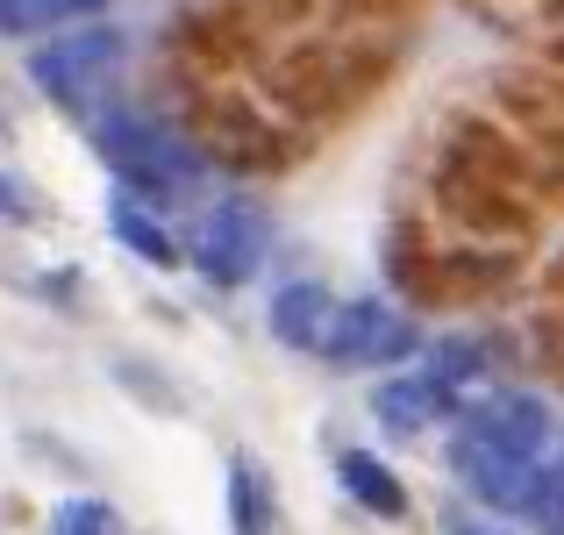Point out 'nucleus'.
I'll use <instances>...</instances> for the list:
<instances>
[{
    "instance_id": "1",
    "label": "nucleus",
    "mask_w": 564,
    "mask_h": 535,
    "mask_svg": "<svg viewBox=\"0 0 564 535\" xmlns=\"http://www.w3.org/2000/svg\"><path fill=\"white\" fill-rule=\"evenodd\" d=\"M100 157H108V172L122 178L129 193H151V200H180V193L200 186V157H193L172 129L137 122V114L100 122Z\"/></svg>"
},
{
    "instance_id": "2",
    "label": "nucleus",
    "mask_w": 564,
    "mask_h": 535,
    "mask_svg": "<svg viewBox=\"0 0 564 535\" xmlns=\"http://www.w3.org/2000/svg\"><path fill=\"white\" fill-rule=\"evenodd\" d=\"M115 57H122V36H115V29H72V36H51L29 57V79H36L57 108L86 114L100 100V86H108Z\"/></svg>"
},
{
    "instance_id": "3",
    "label": "nucleus",
    "mask_w": 564,
    "mask_h": 535,
    "mask_svg": "<svg viewBox=\"0 0 564 535\" xmlns=\"http://www.w3.org/2000/svg\"><path fill=\"white\" fill-rule=\"evenodd\" d=\"M408 350H422V329H414L408 307L350 301V307H336V321H329V336H322L315 357H329V364H344V371H365V364H393V357H408Z\"/></svg>"
},
{
    "instance_id": "4",
    "label": "nucleus",
    "mask_w": 564,
    "mask_h": 535,
    "mask_svg": "<svg viewBox=\"0 0 564 535\" xmlns=\"http://www.w3.org/2000/svg\"><path fill=\"white\" fill-rule=\"evenodd\" d=\"M264 243H272V229H264V207L221 200L215 215L200 221V236H193V264H200L207 286H243V279L264 264Z\"/></svg>"
},
{
    "instance_id": "5",
    "label": "nucleus",
    "mask_w": 564,
    "mask_h": 535,
    "mask_svg": "<svg viewBox=\"0 0 564 535\" xmlns=\"http://www.w3.org/2000/svg\"><path fill=\"white\" fill-rule=\"evenodd\" d=\"M543 436H551V414H543V400H529V393H494V400H471L465 407V443H479V450L536 465Z\"/></svg>"
},
{
    "instance_id": "6",
    "label": "nucleus",
    "mask_w": 564,
    "mask_h": 535,
    "mask_svg": "<svg viewBox=\"0 0 564 535\" xmlns=\"http://www.w3.org/2000/svg\"><path fill=\"white\" fill-rule=\"evenodd\" d=\"M457 471H465V485L486 500V507L500 514H522L529 485H536V465H522V457H500V450H479V443H457Z\"/></svg>"
},
{
    "instance_id": "7",
    "label": "nucleus",
    "mask_w": 564,
    "mask_h": 535,
    "mask_svg": "<svg viewBox=\"0 0 564 535\" xmlns=\"http://www.w3.org/2000/svg\"><path fill=\"white\" fill-rule=\"evenodd\" d=\"M451 414V385L443 379H386L379 393H372V422L379 428H393V436H414V428H429V422H443Z\"/></svg>"
},
{
    "instance_id": "8",
    "label": "nucleus",
    "mask_w": 564,
    "mask_h": 535,
    "mask_svg": "<svg viewBox=\"0 0 564 535\" xmlns=\"http://www.w3.org/2000/svg\"><path fill=\"white\" fill-rule=\"evenodd\" d=\"M329 321H336V293H329V286H315V279H301V286H279V301H272V329H279V343H293V350H322Z\"/></svg>"
},
{
    "instance_id": "9",
    "label": "nucleus",
    "mask_w": 564,
    "mask_h": 535,
    "mask_svg": "<svg viewBox=\"0 0 564 535\" xmlns=\"http://www.w3.org/2000/svg\"><path fill=\"white\" fill-rule=\"evenodd\" d=\"M336 479H344V493L358 500L365 514H386V522H393V514H408V485H400L393 471L379 465V457L344 450V457H336Z\"/></svg>"
},
{
    "instance_id": "10",
    "label": "nucleus",
    "mask_w": 564,
    "mask_h": 535,
    "mask_svg": "<svg viewBox=\"0 0 564 535\" xmlns=\"http://www.w3.org/2000/svg\"><path fill=\"white\" fill-rule=\"evenodd\" d=\"M108 229L122 236V243L137 250L143 264H180V243L165 236V221H158L151 207L137 200V193H115V200H108Z\"/></svg>"
},
{
    "instance_id": "11",
    "label": "nucleus",
    "mask_w": 564,
    "mask_h": 535,
    "mask_svg": "<svg viewBox=\"0 0 564 535\" xmlns=\"http://www.w3.org/2000/svg\"><path fill=\"white\" fill-rule=\"evenodd\" d=\"M108 0H0V36H43L57 22H86Z\"/></svg>"
},
{
    "instance_id": "12",
    "label": "nucleus",
    "mask_w": 564,
    "mask_h": 535,
    "mask_svg": "<svg viewBox=\"0 0 564 535\" xmlns=\"http://www.w3.org/2000/svg\"><path fill=\"white\" fill-rule=\"evenodd\" d=\"M229 522L236 535H272V493L250 465H229Z\"/></svg>"
},
{
    "instance_id": "13",
    "label": "nucleus",
    "mask_w": 564,
    "mask_h": 535,
    "mask_svg": "<svg viewBox=\"0 0 564 535\" xmlns=\"http://www.w3.org/2000/svg\"><path fill=\"white\" fill-rule=\"evenodd\" d=\"M51 535H129V528L108 500H65V507L51 514Z\"/></svg>"
},
{
    "instance_id": "14",
    "label": "nucleus",
    "mask_w": 564,
    "mask_h": 535,
    "mask_svg": "<svg viewBox=\"0 0 564 535\" xmlns=\"http://www.w3.org/2000/svg\"><path fill=\"white\" fill-rule=\"evenodd\" d=\"M443 535H508V528H486V522H471V514H443Z\"/></svg>"
}]
</instances>
